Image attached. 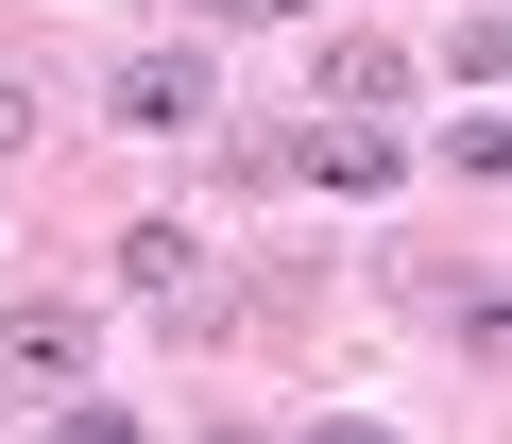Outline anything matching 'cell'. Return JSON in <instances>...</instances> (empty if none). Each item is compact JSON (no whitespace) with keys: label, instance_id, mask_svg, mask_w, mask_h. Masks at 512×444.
I'll return each mask as SVG.
<instances>
[{"label":"cell","instance_id":"6da1fadb","mask_svg":"<svg viewBox=\"0 0 512 444\" xmlns=\"http://www.w3.org/2000/svg\"><path fill=\"white\" fill-rule=\"evenodd\" d=\"M86 359H103V325H86L69 291H18V308H0V393H18V410H52Z\"/></svg>","mask_w":512,"mask_h":444},{"label":"cell","instance_id":"7a4b0ae2","mask_svg":"<svg viewBox=\"0 0 512 444\" xmlns=\"http://www.w3.org/2000/svg\"><path fill=\"white\" fill-rule=\"evenodd\" d=\"M103 120H120V137H205L222 86H205V52H137V69L103 86Z\"/></svg>","mask_w":512,"mask_h":444},{"label":"cell","instance_id":"3957f363","mask_svg":"<svg viewBox=\"0 0 512 444\" xmlns=\"http://www.w3.org/2000/svg\"><path fill=\"white\" fill-rule=\"evenodd\" d=\"M120 291H154L171 325L205 308V240H188V222H137V240H120Z\"/></svg>","mask_w":512,"mask_h":444},{"label":"cell","instance_id":"277c9868","mask_svg":"<svg viewBox=\"0 0 512 444\" xmlns=\"http://www.w3.org/2000/svg\"><path fill=\"white\" fill-rule=\"evenodd\" d=\"M393 103H410V52L393 35H342L325 52V120H393Z\"/></svg>","mask_w":512,"mask_h":444},{"label":"cell","instance_id":"5b68a950","mask_svg":"<svg viewBox=\"0 0 512 444\" xmlns=\"http://www.w3.org/2000/svg\"><path fill=\"white\" fill-rule=\"evenodd\" d=\"M291 171H308V188H342V205H376V188H393V137H359V120H325V103H308V154H291Z\"/></svg>","mask_w":512,"mask_h":444},{"label":"cell","instance_id":"8992f818","mask_svg":"<svg viewBox=\"0 0 512 444\" xmlns=\"http://www.w3.org/2000/svg\"><path fill=\"white\" fill-rule=\"evenodd\" d=\"M18 137H35V86H18V69H0V154H18Z\"/></svg>","mask_w":512,"mask_h":444},{"label":"cell","instance_id":"52a82bcc","mask_svg":"<svg viewBox=\"0 0 512 444\" xmlns=\"http://www.w3.org/2000/svg\"><path fill=\"white\" fill-rule=\"evenodd\" d=\"M205 18H291V0H205Z\"/></svg>","mask_w":512,"mask_h":444}]
</instances>
